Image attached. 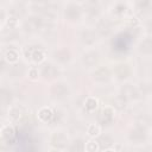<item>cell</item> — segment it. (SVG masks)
<instances>
[{"mask_svg":"<svg viewBox=\"0 0 152 152\" xmlns=\"http://www.w3.org/2000/svg\"><path fill=\"white\" fill-rule=\"evenodd\" d=\"M37 116L42 122H49L53 118V110L48 106L40 107L37 112Z\"/></svg>","mask_w":152,"mask_h":152,"instance_id":"1","label":"cell"},{"mask_svg":"<svg viewBox=\"0 0 152 152\" xmlns=\"http://www.w3.org/2000/svg\"><path fill=\"white\" fill-rule=\"evenodd\" d=\"M14 135H15V132H14L13 126H11V125H5V126H2V128H1V138H2V139L11 140V139L14 138Z\"/></svg>","mask_w":152,"mask_h":152,"instance_id":"2","label":"cell"},{"mask_svg":"<svg viewBox=\"0 0 152 152\" xmlns=\"http://www.w3.org/2000/svg\"><path fill=\"white\" fill-rule=\"evenodd\" d=\"M99 106V101L96 97L94 96H88L86 99V102H84V107H86V110L88 112H94Z\"/></svg>","mask_w":152,"mask_h":152,"instance_id":"3","label":"cell"},{"mask_svg":"<svg viewBox=\"0 0 152 152\" xmlns=\"http://www.w3.org/2000/svg\"><path fill=\"white\" fill-rule=\"evenodd\" d=\"M87 134L90 137V138H96L101 134V127L100 125L97 124H90L87 128Z\"/></svg>","mask_w":152,"mask_h":152,"instance_id":"4","label":"cell"},{"mask_svg":"<svg viewBox=\"0 0 152 152\" xmlns=\"http://www.w3.org/2000/svg\"><path fill=\"white\" fill-rule=\"evenodd\" d=\"M31 58H32V61L34 63L39 64V63L45 61V53L42 50H39V49L38 50H33V52L31 53Z\"/></svg>","mask_w":152,"mask_h":152,"instance_id":"5","label":"cell"},{"mask_svg":"<svg viewBox=\"0 0 152 152\" xmlns=\"http://www.w3.org/2000/svg\"><path fill=\"white\" fill-rule=\"evenodd\" d=\"M101 114H102L104 121H109V120H112V119L114 118L115 110H114L113 107H110V106H106V107L102 109V113H101Z\"/></svg>","mask_w":152,"mask_h":152,"instance_id":"6","label":"cell"},{"mask_svg":"<svg viewBox=\"0 0 152 152\" xmlns=\"http://www.w3.org/2000/svg\"><path fill=\"white\" fill-rule=\"evenodd\" d=\"M5 58H6V61L8 62V63H15V62H18V59H19V55H18V52L15 51V50H8L7 52H6V55H5Z\"/></svg>","mask_w":152,"mask_h":152,"instance_id":"7","label":"cell"},{"mask_svg":"<svg viewBox=\"0 0 152 152\" xmlns=\"http://www.w3.org/2000/svg\"><path fill=\"white\" fill-rule=\"evenodd\" d=\"M84 148L87 152H97L99 151V142L96 140H89L86 142Z\"/></svg>","mask_w":152,"mask_h":152,"instance_id":"8","label":"cell"},{"mask_svg":"<svg viewBox=\"0 0 152 152\" xmlns=\"http://www.w3.org/2000/svg\"><path fill=\"white\" fill-rule=\"evenodd\" d=\"M28 76H30V78L36 80V78L38 77V69H36V68H31V69L28 70Z\"/></svg>","mask_w":152,"mask_h":152,"instance_id":"9","label":"cell"},{"mask_svg":"<svg viewBox=\"0 0 152 152\" xmlns=\"http://www.w3.org/2000/svg\"><path fill=\"white\" fill-rule=\"evenodd\" d=\"M127 24L131 25V26H132V25H138V24H139V19H138L137 17H131V18L127 20Z\"/></svg>","mask_w":152,"mask_h":152,"instance_id":"10","label":"cell"},{"mask_svg":"<svg viewBox=\"0 0 152 152\" xmlns=\"http://www.w3.org/2000/svg\"><path fill=\"white\" fill-rule=\"evenodd\" d=\"M49 152H61V150H58V148H55V147H52V148H50V150H49Z\"/></svg>","mask_w":152,"mask_h":152,"instance_id":"11","label":"cell"},{"mask_svg":"<svg viewBox=\"0 0 152 152\" xmlns=\"http://www.w3.org/2000/svg\"><path fill=\"white\" fill-rule=\"evenodd\" d=\"M103 152H115V150H113V148H107V150H104Z\"/></svg>","mask_w":152,"mask_h":152,"instance_id":"12","label":"cell"}]
</instances>
